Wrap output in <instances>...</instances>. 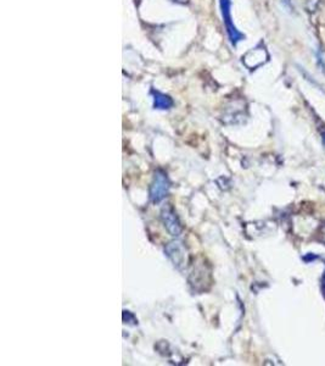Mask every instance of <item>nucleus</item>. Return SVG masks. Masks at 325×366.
Wrapping results in <instances>:
<instances>
[{
  "label": "nucleus",
  "instance_id": "nucleus-4",
  "mask_svg": "<svg viewBox=\"0 0 325 366\" xmlns=\"http://www.w3.org/2000/svg\"><path fill=\"white\" fill-rule=\"evenodd\" d=\"M166 254L172 260L176 268L182 269L185 265V248L182 242H172L166 247Z\"/></svg>",
  "mask_w": 325,
  "mask_h": 366
},
{
  "label": "nucleus",
  "instance_id": "nucleus-3",
  "mask_svg": "<svg viewBox=\"0 0 325 366\" xmlns=\"http://www.w3.org/2000/svg\"><path fill=\"white\" fill-rule=\"evenodd\" d=\"M267 60H268V53L263 47L253 48L243 57V63L249 69H256V67L263 65Z\"/></svg>",
  "mask_w": 325,
  "mask_h": 366
},
{
  "label": "nucleus",
  "instance_id": "nucleus-5",
  "mask_svg": "<svg viewBox=\"0 0 325 366\" xmlns=\"http://www.w3.org/2000/svg\"><path fill=\"white\" fill-rule=\"evenodd\" d=\"M161 217H162V221L165 223L167 231L172 236H179L180 232H182V226H180V222L175 211L170 208H165L162 213H161Z\"/></svg>",
  "mask_w": 325,
  "mask_h": 366
},
{
  "label": "nucleus",
  "instance_id": "nucleus-2",
  "mask_svg": "<svg viewBox=\"0 0 325 366\" xmlns=\"http://www.w3.org/2000/svg\"><path fill=\"white\" fill-rule=\"evenodd\" d=\"M221 8H222V15L224 18V25L227 27L228 36L233 46H236L240 40L244 39V34H241L239 31L236 30V27L234 26L233 21H231L230 16V0H221Z\"/></svg>",
  "mask_w": 325,
  "mask_h": 366
},
{
  "label": "nucleus",
  "instance_id": "nucleus-6",
  "mask_svg": "<svg viewBox=\"0 0 325 366\" xmlns=\"http://www.w3.org/2000/svg\"><path fill=\"white\" fill-rule=\"evenodd\" d=\"M154 94V107L156 109H160V110H167L173 105V100L170 99L168 95L162 94L160 92L153 91Z\"/></svg>",
  "mask_w": 325,
  "mask_h": 366
},
{
  "label": "nucleus",
  "instance_id": "nucleus-1",
  "mask_svg": "<svg viewBox=\"0 0 325 366\" xmlns=\"http://www.w3.org/2000/svg\"><path fill=\"white\" fill-rule=\"evenodd\" d=\"M169 181L167 175L162 171H156L154 182L150 188V199L153 203H160L162 199H165L168 194Z\"/></svg>",
  "mask_w": 325,
  "mask_h": 366
}]
</instances>
